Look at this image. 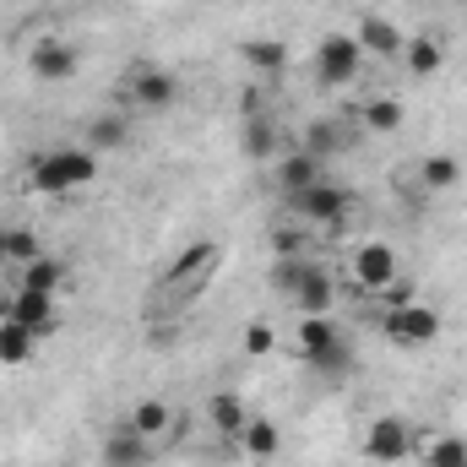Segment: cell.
Instances as JSON below:
<instances>
[{"label":"cell","instance_id":"cell-24","mask_svg":"<svg viewBox=\"0 0 467 467\" xmlns=\"http://www.w3.org/2000/svg\"><path fill=\"white\" fill-rule=\"evenodd\" d=\"M419 185H424V191H451V185H462V163H457L451 152H430V158L419 163Z\"/></svg>","mask_w":467,"mask_h":467},{"label":"cell","instance_id":"cell-20","mask_svg":"<svg viewBox=\"0 0 467 467\" xmlns=\"http://www.w3.org/2000/svg\"><path fill=\"white\" fill-rule=\"evenodd\" d=\"M125 424H130L136 435H147V441L158 446V441L169 435V424H174V408H169L163 397H141V402L130 408V419H125Z\"/></svg>","mask_w":467,"mask_h":467},{"label":"cell","instance_id":"cell-16","mask_svg":"<svg viewBox=\"0 0 467 467\" xmlns=\"http://www.w3.org/2000/svg\"><path fill=\"white\" fill-rule=\"evenodd\" d=\"M207 419H213V430H218L223 441H239L244 424H250V408H244L239 391H218V397H207ZM234 451H239V446H234Z\"/></svg>","mask_w":467,"mask_h":467},{"label":"cell","instance_id":"cell-14","mask_svg":"<svg viewBox=\"0 0 467 467\" xmlns=\"http://www.w3.org/2000/svg\"><path fill=\"white\" fill-rule=\"evenodd\" d=\"M213 261H218V244H213V239H202V244H191V250H185V255H180V261L163 272V283L185 294V288H196V283L213 272Z\"/></svg>","mask_w":467,"mask_h":467},{"label":"cell","instance_id":"cell-31","mask_svg":"<svg viewBox=\"0 0 467 467\" xmlns=\"http://www.w3.org/2000/svg\"><path fill=\"white\" fill-rule=\"evenodd\" d=\"M38 255H44V244H38L33 229H5V261H11V266H27V261H38Z\"/></svg>","mask_w":467,"mask_h":467},{"label":"cell","instance_id":"cell-9","mask_svg":"<svg viewBox=\"0 0 467 467\" xmlns=\"http://www.w3.org/2000/svg\"><path fill=\"white\" fill-rule=\"evenodd\" d=\"M391 277H402V255H397L386 239H364V244L353 250V283H358L364 294H380Z\"/></svg>","mask_w":467,"mask_h":467},{"label":"cell","instance_id":"cell-22","mask_svg":"<svg viewBox=\"0 0 467 467\" xmlns=\"http://www.w3.org/2000/svg\"><path fill=\"white\" fill-rule=\"evenodd\" d=\"M16 288H38V294H60L66 288V261L55 255H38L27 266H16Z\"/></svg>","mask_w":467,"mask_h":467},{"label":"cell","instance_id":"cell-5","mask_svg":"<svg viewBox=\"0 0 467 467\" xmlns=\"http://www.w3.org/2000/svg\"><path fill=\"white\" fill-rule=\"evenodd\" d=\"M408 451H413V424H408L402 413H380V419H369V430H364V462L397 467Z\"/></svg>","mask_w":467,"mask_h":467},{"label":"cell","instance_id":"cell-4","mask_svg":"<svg viewBox=\"0 0 467 467\" xmlns=\"http://www.w3.org/2000/svg\"><path fill=\"white\" fill-rule=\"evenodd\" d=\"M375 327L397 343V348H419V343H435L441 337V310H430V305H397V310H380L375 316Z\"/></svg>","mask_w":467,"mask_h":467},{"label":"cell","instance_id":"cell-30","mask_svg":"<svg viewBox=\"0 0 467 467\" xmlns=\"http://www.w3.org/2000/svg\"><path fill=\"white\" fill-rule=\"evenodd\" d=\"M419 457H424V467H462L467 462V441L462 435H441V441H430Z\"/></svg>","mask_w":467,"mask_h":467},{"label":"cell","instance_id":"cell-11","mask_svg":"<svg viewBox=\"0 0 467 467\" xmlns=\"http://www.w3.org/2000/svg\"><path fill=\"white\" fill-rule=\"evenodd\" d=\"M130 99H136V109H147V115H169V109L180 104V77H169V71H158V66H141L136 82H130Z\"/></svg>","mask_w":467,"mask_h":467},{"label":"cell","instance_id":"cell-28","mask_svg":"<svg viewBox=\"0 0 467 467\" xmlns=\"http://www.w3.org/2000/svg\"><path fill=\"white\" fill-rule=\"evenodd\" d=\"M337 337H343V332H337L332 316H305V321H299V353H305V358L321 353L327 343H337Z\"/></svg>","mask_w":467,"mask_h":467},{"label":"cell","instance_id":"cell-29","mask_svg":"<svg viewBox=\"0 0 467 467\" xmlns=\"http://www.w3.org/2000/svg\"><path fill=\"white\" fill-rule=\"evenodd\" d=\"M305 364H310L316 375H348V369H353V343H348V337H337V343H327L321 353H310Z\"/></svg>","mask_w":467,"mask_h":467},{"label":"cell","instance_id":"cell-8","mask_svg":"<svg viewBox=\"0 0 467 467\" xmlns=\"http://www.w3.org/2000/svg\"><path fill=\"white\" fill-rule=\"evenodd\" d=\"M27 71H33L38 82H71V77L82 71V55H77L71 38L49 33V38H38V44L27 49Z\"/></svg>","mask_w":467,"mask_h":467},{"label":"cell","instance_id":"cell-7","mask_svg":"<svg viewBox=\"0 0 467 467\" xmlns=\"http://www.w3.org/2000/svg\"><path fill=\"white\" fill-rule=\"evenodd\" d=\"M5 316H11L16 327H27V332L44 343V337H55V332H60V294L16 288V294H11V305H5Z\"/></svg>","mask_w":467,"mask_h":467},{"label":"cell","instance_id":"cell-1","mask_svg":"<svg viewBox=\"0 0 467 467\" xmlns=\"http://www.w3.org/2000/svg\"><path fill=\"white\" fill-rule=\"evenodd\" d=\"M99 180V152L93 147H49L27 163V185L38 196H71Z\"/></svg>","mask_w":467,"mask_h":467},{"label":"cell","instance_id":"cell-21","mask_svg":"<svg viewBox=\"0 0 467 467\" xmlns=\"http://www.w3.org/2000/svg\"><path fill=\"white\" fill-rule=\"evenodd\" d=\"M402 66H408V77H435L446 66V44L430 38V33H419V38L402 44Z\"/></svg>","mask_w":467,"mask_h":467},{"label":"cell","instance_id":"cell-23","mask_svg":"<svg viewBox=\"0 0 467 467\" xmlns=\"http://www.w3.org/2000/svg\"><path fill=\"white\" fill-rule=\"evenodd\" d=\"M130 141V119L125 115H99L93 125H88V141L82 147H93V152H119Z\"/></svg>","mask_w":467,"mask_h":467},{"label":"cell","instance_id":"cell-6","mask_svg":"<svg viewBox=\"0 0 467 467\" xmlns=\"http://www.w3.org/2000/svg\"><path fill=\"white\" fill-rule=\"evenodd\" d=\"M316 180H327V158H316V152H305V147H283L277 158H272V191L288 202V196H299V191H310Z\"/></svg>","mask_w":467,"mask_h":467},{"label":"cell","instance_id":"cell-12","mask_svg":"<svg viewBox=\"0 0 467 467\" xmlns=\"http://www.w3.org/2000/svg\"><path fill=\"white\" fill-rule=\"evenodd\" d=\"M99 457H104V467H147V462H152V441H147V435H136L130 424H119V430L104 435Z\"/></svg>","mask_w":467,"mask_h":467},{"label":"cell","instance_id":"cell-34","mask_svg":"<svg viewBox=\"0 0 467 467\" xmlns=\"http://www.w3.org/2000/svg\"><path fill=\"white\" fill-rule=\"evenodd\" d=\"M413 299H419L413 277H391V283L380 288V310H397V305H413Z\"/></svg>","mask_w":467,"mask_h":467},{"label":"cell","instance_id":"cell-19","mask_svg":"<svg viewBox=\"0 0 467 467\" xmlns=\"http://www.w3.org/2000/svg\"><path fill=\"white\" fill-rule=\"evenodd\" d=\"M239 60H250V71H261V77H283L288 71V44L283 38H244Z\"/></svg>","mask_w":467,"mask_h":467},{"label":"cell","instance_id":"cell-26","mask_svg":"<svg viewBox=\"0 0 467 467\" xmlns=\"http://www.w3.org/2000/svg\"><path fill=\"white\" fill-rule=\"evenodd\" d=\"M33 348H38V337L27 327H16L11 316H0V364H33Z\"/></svg>","mask_w":467,"mask_h":467},{"label":"cell","instance_id":"cell-13","mask_svg":"<svg viewBox=\"0 0 467 467\" xmlns=\"http://www.w3.org/2000/svg\"><path fill=\"white\" fill-rule=\"evenodd\" d=\"M332 305H337V283H332V272L316 261L310 277L294 288V310H299V316H332Z\"/></svg>","mask_w":467,"mask_h":467},{"label":"cell","instance_id":"cell-25","mask_svg":"<svg viewBox=\"0 0 467 467\" xmlns=\"http://www.w3.org/2000/svg\"><path fill=\"white\" fill-rule=\"evenodd\" d=\"M310 266H316L310 255H277V261H272V272H266V283H272V294H283V299H294V288H299V283L310 277Z\"/></svg>","mask_w":467,"mask_h":467},{"label":"cell","instance_id":"cell-33","mask_svg":"<svg viewBox=\"0 0 467 467\" xmlns=\"http://www.w3.org/2000/svg\"><path fill=\"white\" fill-rule=\"evenodd\" d=\"M305 244H310L305 223H283V229H272V261L277 255H305Z\"/></svg>","mask_w":467,"mask_h":467},{"label":"cell","instance_id":"cell-10","mask_svg":"<svg viewBox=\"0 0 467 467\" xmlns=\"http://www.w3.org/2000/svg\"><path fill=\"white\" fill-rule=\"evenodd\" d=\"M353 38H358V49H364V60L375 55V60H402V33H397V22L391 16H380V11H358V22H353Z\"/></svg>","mask_w":467,"mask_h":467},{"label":"cell","instance_id":"cell-2","mask_svg":"<svg viewBox=\"0 0 467 467\" xmlns=\"http://www.w3.org/2000/svg\"><path fill=\"white\" fill-rule=\"evenodd\" d=\"M358 71H364L358 38L353 33H321V44H316V82L321 88H348V82H358Z\"/></svg>","mask_w":467,"mask_h":467},{"label":"cell","instance_id":"cell-35","mask_svg":"<svg viewBox=\"0 0 467 467\" xmlns=\"http://www.w3.org/2000/svg\"><path fill=\"white\" fill-rule=\"evenodd\" d=\"M0 266H5V229H0Z\"/></svg>","mask_w":467,"mask_h":467},{"label":"cell","instance_id":"cell-15","mask_svg":"<svg viewBox=\"0 0 467 467\" xmlns=\"http://www.w3.org/2000/svg\"><path fill=\"white\" fill-rule=\"evenodd\" d=\"M239 147H244V158H255V163H272L277 152H283V125L272 115H250L244 119V136H239Z\"/></svg>","mask_w":467,"mask_h":467},{"label":"cell","instance_id":"cell-27","mask_svg":"<svg viewBox=\"0 0 467 467\" xmlns=\"http://www.w3.org/2000/svg\"><path fill=\"white\" fill-rule=\"evenodd\" d=\"M299 147L316 152V158H332V152H343V125L337 119H310L305 136H299Z\"/></svg>","mask_w":467,"mask_h":467},{"label":"cell","instance_id":"cell-18","mask_svg":"<svg viewBox=\"0 0 467 467\" xmlns=\"http://www.w3.org/2000/svg\"><path fill=\"white\" fill-rule=\"evenodd\" d=\"M358 119H364V130H375V136H397V130L408 125V109H402L391 93H375V99L358 104Z\"/></svg>","mask_w":467,"mask_h":467},{"label":"cell","instance_id":"cell-3","mask_svg":"<svg viewBox=\"0 0 467 467\" xmlns=\"http://www.w3.org/2000/svg\"><path fill=\"white\" fill-rule=\"evenodd\" d=\"M348 185H337V180H316L310 191H299V196H288V207H294V218L299 223H310V229H337L343 218H348Z\"/></svg>","mask_w":467,"mask_h":467},{"label":"cell","instance_id":"cell-36","mask_svg":"<svg viewBox=\"0 0 467 467\" xmlns=\"http://www.w3.org/2000/svg\"><path fill=\"white\" fill-rule=\"evenodd\" d=\"M462 467H467V462H462Z\"/></svg>","mask_w":467,"mask_h":467},{"label":"cell","instance_id":"cell-32","mask_svg":"<svg viewBox=\"0 0 467 467\" xmlns=\"http://www.w3.org/2000/svg\"><path fill=\"white\" fill-rule=\"evenodd\" d=\"M272 348H277V327H272L266 316H255V321L244 327V353H250V358H266Z\"/></svg>","mask_w":467,"mask_h":467},{"label":"cell","instance_id":"cell-17","mask_svg":"<svg viewBox=\"0 0 467 467\" xmlns=\"http://www.w3.org/2000/svg\"><path fill=\"white\" fill-rule=\"evenodd\" d=\"M250 462H272L277 451H283V430L272 424V419H261V413H250V424H244V435L234 441Z\"/></svg>","mask_w":467,"mask_h":467}]
</instances>
